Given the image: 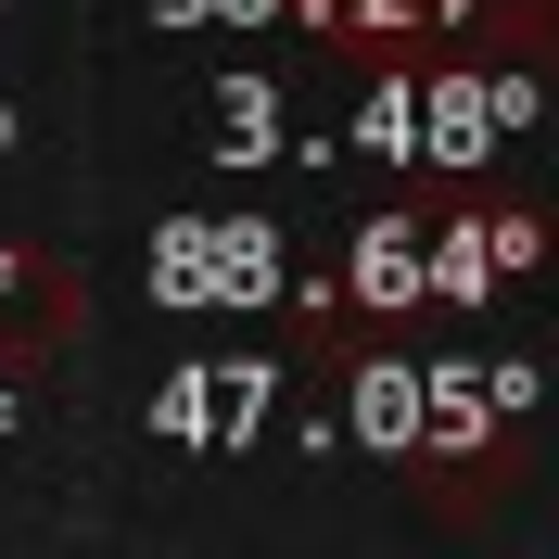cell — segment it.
Masks as SVG:
<instances>
[{
  "instance_id": "obj_1",
  "label": "cell",
  "mask_w": 559,
  "mask_h": 559,
  "mask_svg": "<svg viewBox=\"0 0 559 559\" xmlns=\"http://www.w3.org/2000/svg\"><path fill=\"white\" fill-rule=\"evenodd\" d=\"M64 331H76V280L0 254V356H38V344H64Z\"/></svg>"
},
{
  "instance_id": "obj_2",
  "label": "cell",
  "mask_w": 559,
  "mask_h": 559,
  "mask_svg": "<svg viewBox=\"0 0 559 559\" xmlns=\"http://www.w3.org/2000/svg\"><path fill=\"white\" fill-rule=\"evenodd\" d=\"M318 26H394V13H419V0H306Z\"/></svg>"
},
{
  "instance_id": "obj_3",
  "label": "cell",
  "mask_w": 559,
  "mask_h": 559,
  "mask_svg": "<svg viewBox=\"0 0 559 559\" xmlns=\"http://www.w3.org/2000/svg\"><path fill=\"white\" fill-rule=\"evenodd\" d=\"M522 26H534V38H547V64H559V0H534V13H522Z\"/></svg>"
}]
</instances>
